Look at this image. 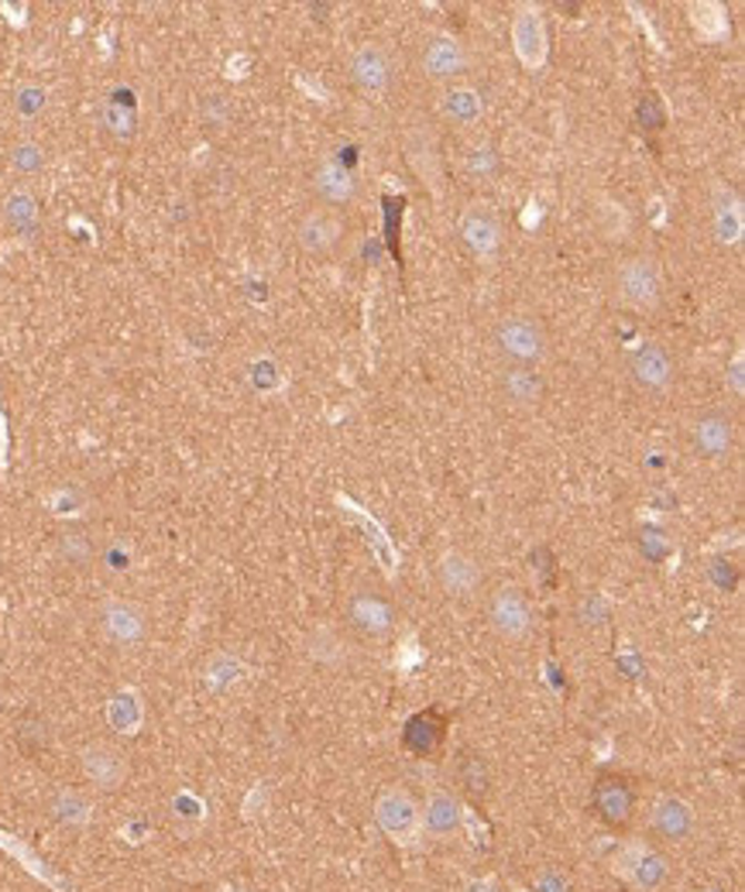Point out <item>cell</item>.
<instances>
[{"label": "cell", "instance_id": "cell-1", "mask_svg": "<svg viewBox=\"0 0 745 892\" xmlns=\"http://www.w3.org/2000/svg\"><path fill=\"white\" fill-rule=\"evenodd\" d=\"M494 347L512 368H540L550 357V334L537 316L509 312L494 324Z\"/></svg>", "mask_w": 745, "mask_h": 892}, {"label": "cell", "instance_id": "cell-2", "mask_svg": "<svg viewBox=\"0 0 745 892\" xmlns=\"http://www.w3.org/2000/svg\"><path fill=\"white\" fill-rule=\"evenodd\" d=\"M615 296L632 312H656L663 303V271L650 255H632L615 268Z\"/></svg>", "mask_w": 745, "mask_h": 892}, {"label": "cell", "instance_id": "cell-3", "mask_svg": "<svg viewBox=\"0 0 745 892\" xmlns=\"http://www.w3.org/2000/svg\"><path fill=\"white\" fill-rule=\"evenodd\" d=\"M375 820H378V828L399 841V844H412L419 828H422V820H419V807L416 800L402 790V787H388L378 793L375 800Z\"/></svg>", "mask_w": 745, "mask_h": 892}, {"label": "cell", "instance_id": "cell-4", "mask_svg": "<svg viewBox=\"0 0 745 892\" xmlns=\"http://www.w3.org/2000/svg\"><path fill=\"white\" fill-rule=\"evenodd\" d=\"M488 622L506 642H522L532 635V604L519 587H499L488 601Z\"/></svg>", "mask_w": 745, "mask_h": 892}, {"label": "cell", "instance_id": "cell-5", "mask_svg": "<svg viewBox=\"0 0 745 892\" xmlns=\"http://www.w3.org/2000/svg\"><path fill=\"white\" fill-rule=\"evenodd\" d=\"M615 869L635 885V889H660L670 875V862H666V854H660L653 844L646 841H629L619 848L615 854Z\"/></svg>", "mask_w": 745, "mask_h": 892}, {"label": "cell", "instance_id": "cell-6", "mask_svg": "<svg viewBox=\"0 0 745 892\" xmlns=\"http://www.w3.org/2000/svg\"><path fill=\"white\" fill-rule=\"evenodd\" d=\"M629 375L643 391L666 396V391L673 388V381H677V365H673V357H670L666 347L643 344L639 350H632V357H629Z\"/></svg>", "mask_w": 745, "mask_h": 892}, {"label": "cell", "instance_id": "cell-7", "mask_svg": "<svg viewBox=\"0 0 745 892\" xmlns=\"http://www.w3.org/2000/svg\"><path fill=\"white\" fill-rule=\"evenodd\" d=\"M457 234L478 258H494L502 247V221L499 213L484 203H471L457 221Z\"/></svg>", "mask_w": 745, "mask_h": 892}, {"label": "cell", "instance_id": "cell-8", "mask_svg": "<svg viewBox=\"0 0 745 892\" xmlns=\"http://www.w3.org/2000/svg\"><path fill=\"white\" fill-rule=\"evenodd\" d=\"M347 69H350V80L358 83L365 93H388L396 83V62L388 55V49L375 45V42H365L350 52L347 59Z\"/></svg>", "mask_w": 745, "mask_h": 892}, {"label": "cell", "instance_id": "cell-9", "mask_svg": "<svg viewBox=\"0 0 745 892\" xmlns=\"http://www.w3.org/2000/svg\"><path fill=\"white\" fill-rule=\"evenodd\" d=\"M80 766H83V776L103 793H114L127 782V759L114 745H103V741L86 745L83 756H80Z\"/></svg>", "mask_w": 745, "mask_h": 892}, {"label": "cell", "instance_id": "cell-10", "mask_svg": "<svg viewBox=\"0 0 745 892\" xmlns=\"http://www.w3.org/2000/svg\"><path fill=\"white\" fill-rule=\"evenodd\" d=\"M437 581L440 587L457 597V601H471L481 584H484V574H481V563L465 553V550H447L437 563Z\"/></svg>", "mask_w": 745, "mask_h": 892}, {"label": "cell", "instance_id": "cell-11", "mask_svg": "<svg viewBox=\"0 0 745 892\" xmlns=\"http://www.w3.org/2000/svg\"><path fill=\"white\" fill-rule=\"evenodd\" d=\"M100 628H103L106 638L118 642V646H137V642L145 638V632H149V618L134 601L111 597L100 608Z\"/></svg>", "mask_w": 745, "mask_h": 892}, {"label": "cell", "instance_id": "cell-12", "mask_svg": "<svg viewBox=\"0 0 745 892\" xmlns=\"http://www.w3.org/2000/svg\"><path fill=\"white\" fill-rule=\"evenodd\" d=\"M296 237H299V247L306 255H330L337 252V244L344 240V221L337 209H327V206H316L309 209L306 217L299 221L296 227Z\"/></svg>", "mask_w": 745, "mask_h": 892}, {"label": "cell", "instance_id": "cell-13", "mask_svg": "<svg viewBox=\"0 0 745 892\" xmlns=\"http://www.w3.org/2000/svg\"><path fill=\"white\" fill-rule=\"evenodd\" d=\"M347 622L368 638H381V635L392 632L396 612L378 591H354L347 597Z\"/></svg>", "mask_w": 745, "mask_h": 892}, {"label": "cell", "instance_id": "cell-14", "mask_svg": "<svg viewBox=\"0 0 745 892\" xmlns=\"http://www.w3.org/2000/svg\"><path fill=\"white\" fill-rule=\"evenodd\" d=\"M594 810L605 820L609 828H629V820L635 813V790L622 776H601L594 787Z\"/></svg>", "mask_w": 745, "mask_h": 892}, {"label": "cell", "instance_id": "cell-15", "mask_svg": "<svg viewBox=\"0 0 745 892\" xmlns=\"http://www.w3.org/2000/svg\"><path fill=\"white\" fill-rule=\"evenodd\" d=\"M512 45L522 65L540 69L547 62V24L537 8H519L512 18Z\"/></svg>", "mask_w": 745, "mask_h": 892}, {"label": "cell", "instance_id": "cell-16", "mask_svg": "<svg viewBox=\"0 0 745 892\" xmlns=\"http://www.w3.org/2000/svg\"><path fill=\"white\" fill-rule=\"evenodd\" d=\"M468 49L465 42H457L453 34H437V39L426 42L422 49V73L437 80V83H447L453 76H460L468 69Z\"/></svg>", "mask_w": 745, "mask_h": 892}, {"label": "cell", "instance_id": "cell-17", "mask_svg": "<svg viewBox=\"0 0 745 892\" xmlns=\"http://www.w3.org/2000/svg\"><path fill=\"white\" fill-rule=\"evenodd\" d=\"M313 193L327 203V209L347 206V203H354V196H358V178H354V172L344 162L327 158L313 172Z\"/></svg>", "mask_w": 745, "mask_h": 892}, {"label": "cell", "instance_id": "cell-18", "mask_svg": "<svg viewBox=\"0 0 745 892\" xmlns=\"http://www.w3.org/2000/svg\"><path fill=\"white\" fill-rule=\"evenodd\" d=\"M712 230L718 244H738L742 237V196L732 186H715L712 193Z\"/></svg>", "mask_w": 745, "mask_h": 892}, {"label": "cell", "instance_id": "cell-19", "mask_svg": "<svg viewBox=\"0 0 745 892\" xmlns=\"http://www.w3.org/2000/svg\"><path fill=\"white\" fill-rule=\"evenodd\" d=\"M653 831L666 841H687L694 834V810L681 797H660L653 807Z\"/></svg>", "mask_w": 745, "mask_h": 892}, {"label": "cell", "instance_id": "cell-20", "mask_svg": "<svg viewBox=\"0 0 745 892\" xmlns=\"http://www.w3.org/2000/svg\"><path fill=\"white\" fill-rule=\"evenodd\" d=\"M732 419L725 412H704L697 422H694V443L701 453L707 457H725L732 450Z\"/></svg>", "mask_w": 745, "mask_h": 892}, {"label": "cell", "instance_id": "cell-21", "mask_svg": "<svg viewBox=\"0 0 745 892\" xmlns=\"http://www.w3.org/2000/svg\"><path fill=\"white\" fill-rule=\"evenodd\" d=\"M419 820H422L430 834L447 838V834H453L460 828V803L453 800V793L433 790L430 797H426V807L419 810Z\"/></svg>", "mask_w": 745, "mask_h": 892}, {"label": "cell", "instance_id": "cell-22", "mask_svg": "<svg viewBox=\"0 0 745 892\" xmlns=\"http://www.w3.org/2000/svg\"><path fill=\"white\" fill-rule=\"evenodd\" d=\"M594 227L609 244H625L632 234V213L619 199H601L594 209Z\"/></svg>", "mask_w": 745, "mask_h": 892}, {"label": "cell", "instance_id": "cell-23", "mask_svg": "<svg viewBox=\"0 0 745 892\" xmlns=\"http://www.w3.org/2000/svg\"><path fill=\"white\" fill-rule=\"evenodd\" d=\"M440 106H443V114L453 121V124H478L481 121V114H484V100H481V93H474L471 86H453V90H447L443 93V100H440Z\"/></svg>", "mask_w": 745, "mask_h": 892}, {"label": "cell", "instance_id": "cell-24", "mask_svg": "<svg viewBox=\"0 0 745 892\" xmlns=\"http://www.w3.org/2000/svg\"><path fill=\"white\" fill-rule=\"evenodd\" d=\"M509 402L516 406H537L543 399V378L537 368H509L502 378Z\"/></svg>", "mask_w": 745, "mask_h": 892}, {"label": "cell", "instance_id": "cell-25", "mask_svg": "<svg viewBox=\"0 0 745 892\" xmlns=\"http://www.w3.org/2000/svg\"><path fill=\"white\" fill-rule=\"evenodd\" d=\"M4 221L24 237H31L34 230H39V203H34V196L28 189H14L4 199Z\"/></svg>", "mask_w": 745, "mask_h": 892}, {"label": "cell", "instance_id": "cell-26", "mask_svg": "<svg viewBox=\"0 0 745 892\" xmlns=\"http://www.w3.org/2000/svg\"><path fill=\"white\" fill-rule=\"evenodd\" d=\"M440 738H443V725L433 718V714H419V718H412L406 728V745L419 756H430L440 745Z\"/></svg>", "mask_w": 745, "mask_h": 892}, {"label": "cell", "instance_id": "cell-27", "mask_svg": "<svg viewBox=\"0 0 745 892\" xmlns=\"http://www.w3.org/2000/svg\"><path fill=\"white\" fill-rule=\"evenodd\" d=\"M247 381H252L258 396H275V391L286 385V375H282L275 357H255V361L247 365Z\"/></svg>", "mask_w": 745, "mask_h": 892}, {"label": "cell", "instance_id": "cell-28", "mask_svg": "<svg viewBox=\"0 0 745 892\" xmlns=\"http://www.w3.org/2000/svg\"><path fill=\"white\" fill-rule=\"evenodd\" d=\"M309 656L319 663V666H340L344 663V642L337 638V632L330 628H316V635L309 638Z\"/></svg>", "mask_w": 745, "mask_h": 892}, {"label": "cell", "instance_id": "cell-29", "mask_svg": "<svg viewBox=\"0 0 745 892\" xmlns=\"http://www.w3.org/2000/svg\"><path fill=\"white\" fill-rule=\"evenodd\" d=\"M45 148L39 145V141H18L14 152H11V165L18 175H39L45 172Z\"/></svg>", "mask_w": 745, "mask_h": 892}, {"label": "cell", "instance_id": "cell-30", "mask_svg": "<svg viewBox=\"0 0 745 892\" xmlns=\"http://www.w3.org/2000/svg\"><path fill=\"white\" fill-rule=\"evenodd\" d=\"M106 718H111V725L118 731H134L137 721H141V704L134 694H118L111 700V707H106Z\"/></svg>", "mask_w": 745, "mask_h": 892}, {"label": "cell", "instance_id": "cell-31", "mask_svg": "<svg viewBox=\"0 0 745 892\" xmlns=\"http://www.w3.org/2000/svg\"><path fill=\"white\" fill-rule=\"evenodd\" d=\"M49 106V90L45 86H39V83H24V86H18V93H14V111L24 117V121H34L39 117L42 111Z\"/></svg>", "mask_w": 745, "mask_h": 892}, {"label": "cell", "instance_id": "cell-32", "mask_svg": "<svg viewBox=\"0 0 745 892\" xmlns=\"http://www.w3.org/2000/svg\"><path fill=\"white\" fill-rule=\"evenodd\" d=\"M241 676V663L234 659V656H213L210 659V666H206V680L213 684V687H227V684H234Z\"/></svg>", "mask_w": 745, "mask_h": 892}, {"label": "cell", "instance_id": "cell-33", "mask_svg": "<svg viewBox=\"0 0 745 892\" xmlns=\"http://www.w3.org/2000/svg\"><path fill=\"white\" fill-rule=\"evenodd\" d=\"M55 817L65 820V824H83V820L90 817V803L80 793H62L55 800Z\"/></svg>", "mask_w": 745, "mask_h": 892}, {"label": "cell", "instance_id": "cell-34", "mask_svg": "<svg viewBox=\"0 0 745 892\" xmlns=\"http://www.w3.org/2000/svg\"><path fill=\"white\" fill-rule=\"evenodd\" d=\"M460 779H465V787H468L471 793H481V790H484V782H488L481 759H465V769H460Z\"/></svg>", "mask_w": 745, "mask_h": 892}, {"label": "cell", "instance_id": "cell-35", "mask_svg": "<svg viewBox=\"0 0 745 892\" xmlns=\"http://www.w3.org/2000/svg\"><path fill=\"white\" fill-rule=\"evenodd\" d=\"M537 889H540V892H567V879H563L557 869H543V872L537 875Z\"/></svg>", "mask_w": 745, "mask_h": 892}, {"label": "cell", "instance_id": "cell-36", "mask_svg": "<svg viewBox=\"0 0 745 892\" xmlns=\"http://www.w3.org/2000/svg\"><path fill=\"white\" fill-rule=\"evenodd\" d=\"M725 381H732V391H735V396H742V353H735L732 371L725 375Z\"/></svg>", "mask_w": 745, "mask_h": 892}]
</instances>
